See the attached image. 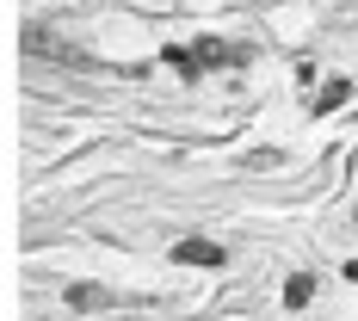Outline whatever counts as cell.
Masks as SVG:
<instances>
[{
  "label": "cell",
  "instance_id": "obj_1",
  "mask_svg": "<svg viewBox=\"0 0 358 321\" xmlns=\"http://www.w3.org/2000/svg\"><path fill=\"white\" fill-rule=\"evenodd\" d=\"M192 62H198V69H235V62H248V50H235V43H222V37H198V43H192Z\"/></svg>",
  "mask_w": 358,
  "mask_h": 321
},
{
  "label": "cell",
  "instance_id": "obj_2",
  "mask_svg": "<svg viewBox=\"0 0 358 321\" xmlns=\"http://www.w3.org/2000/svg\"><path fill=\"white\" fill-rule=\"evenodd\" d=\"M173 259H179V266H204V272H210V266H222V248H216V241H179Z\"/></svg>",
  "mask_w": 358,
  "mask_h": 321
},
{
  "label": "cell",
  "instance_id": "obj_3",
  "mask_svg": "<svg viewBox=\"0 0 358 321\" xmlns=\"http://www.w3.org/2000/svg\"><path fill=\"white\" fill-rule=\"evenodd\" d=\"M346 99H352V80H346V74H334V80H327L322 93H315V106H309V111L322 117V111H340V106H346Z\"/></svg>",
  "mask_w": 358,
  "mask_h": 321
},
{
  "label": "cell",
  "instance_id": "obj_4",
  "mask_svg": "<svg viewBox=\"0 0 358 321\" xmlns=\"http://www.w3.org/2000/svg\"><path fill=\"white\" fill-rule=\"evenodd\" d=\"M309 297H315V278H309V272H296V278H285V309H303Z\"/></svg>",
  "mask_w": 358,
  "mask_h": 321
},
{
  "label": "cell",
  "instance_id": "obj_5",
  "mask_svg": "<svg viewBox=\"0 0 358 321\" xmlns=\"http://www.w3.org/2000/svg\"><path fill=\"white\" fill-rule=\"evenodd\" d=\"M69 303H74V309H106L111 297H106L99 285H69Z\"/></svg>",
  "mask_w": 358,
  "mask_h": 321
},
{
  "label": "cell",
  "instance_id": "obj_6",
  "mask_svg": "<svg viewBox=\"0 0 358 321\" xmlns=\"http://www.w3.org/2000/svg\"><path fill=\"white\" fill-rule=\"evenodd\" d=\"M161 62H173V69L185 74V80H198V74H204V69H198V62H192V50H167V56H161Z\"/></svg>",
  "mask_w": 358,
  "mask_h": 321
},
{
  "label": "cell",
  "instance_id": "obj_7",
  "mask_svg": "<svg viewBox=\"0 0 358 321\" xmlns=\"http://www.w3.org/2000/svg\"><path fill=\"white\" fill-rule=\"evenodd\" d=\"M346 278H352V285H358V259H346Z\"/></svg>",
  "mask_w": 358,
  "mask_h": 321
}]
</instances>
